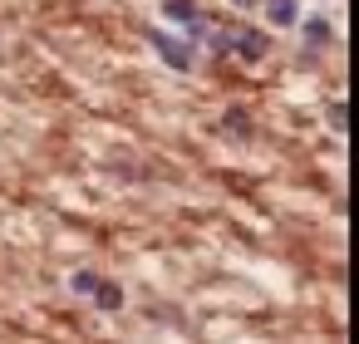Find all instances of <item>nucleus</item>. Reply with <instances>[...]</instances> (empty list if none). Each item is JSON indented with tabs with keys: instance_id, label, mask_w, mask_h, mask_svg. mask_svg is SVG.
<instances>
[{
	"instance_id": "f257e3e1",
	"label": "nucleus",
	"mask_w": 359,
	"mask_h": 344,
	"mask_svg": "<svg viewBox=\"0 0 359 344\" xmlns=\"http://www.w3.org/2000/svg\"><path fill=\"white\" fill-rule=\"evenodd\" d=\"M153 50H158V55H163V60H168V64H172L177 74H187V69H192V45H187V40H172V35H153Z\"/></svg>"
},
{
	"instance_id": "f03ea898",
	"label": "nucleus",
	"mask_w": 359,
	"mask_h": 344,
	"mask_svg": "<svg viewBox=\"0 0 359 344\" xmlns=\"http://www.w3.org/2000/svg\"><path fill=\"white\" fill-rule=\"evenodd\" d=\"M226 50H236V55H246V60H261V55H266V35L236 30V35H226Z\"/></svg>"
},
{
	"instance_id": "7ed1b4c3",
	"label": "nucleus",
	"mask_w": 359,
	"mask_h": 344,
	"mask_svg": "<svg viewBox=\"0 0 359 344\" xmlns=\"http://www.w3.org/2000/svg\"><path fill=\"white\" fill-rule=\"evenodd\" d=\"M266 20L280 25V30L300 25V0H266Z\"/></svg>"
},
{
	"instance_id": "20e7f679",
	"label": "nucleus",
	"mask_w": 359,
	"mask_h": 344,
	"mask_svg": "<svg viewBox=\"0 0 359 344\" xmlns=\"http://www.w3.org/2000/svg\"><path fill=\"white\" fill-rule=\"evenodd\" d=\"M89 295L99 300V310H123V285H109V280H99Z\"/></svg>"
},
{
	"instance_id": "39448f33",
	"label": "nucleus",
	"mask_w": 359,
	"mask_h": 344,
	"mask_svg": "<svg viewBox=\"0 0 359 344\" xmlns=\"http://www.w3.org/2000/svg\"><path fill=\"white\" fill-rule=\"evenodd\" d=\"M163 15L187 25V20H197V6H192V0H163Z\"/></svg>"
},
{
	"instance_id": "423d86ee",
	"label": "nucleus",
	"mask_w": 359,
	"mask_h": 344,
	"mask_svg": "<svg viewBox=\"0 0 359 344\" xmlns=\"http://www.w3.org/2000/svg\"><path fill=\"white\" fill-rule=\"evenodd\" d=\"M305 45L310 50H320V45H330V25L315 15V20H305Z\"/></svg>"
},
{
	"instance_id": "0eeeda50",
	"label": "nucleus",
	"mask_w": 359,
	"mask_h": 344,
	"mask_svg": "<svg viewBox=\"0 0 359 344\" xmlns=\"http://www.w3.org/2000/svg\"><path fill=\"white\" fill-rule=\"evenodd\" d=\"M94 285H99V275H89V270H79V275L69 280V290H79V295H89Z\"/></svg>"
},
{
	"instance_id": "6e6552de",
	"label": "nucleus",
	"mask_w": 359,
	"mask_h": 344,
	"mask_svg": "<svg viewBox=\"0 0 359 344\" xmlns=\"http://www.w3.org/2000/svg\"><path fill=\"white\" fill-rule=\"evenodd\" d=\"M330 128L344 133V104H330Z\"/></svg>"
},
{
	"instance_id": "1a4fd4ad",
	"label": "nucleus",
	"mask_w": 359,
	"mask_h": 344,
	"mask_svg": "<svg viewBox=\"0 0 359 344\" xmlns=\"http://www.w3.org/2000/svg\"><path fill=\"white\" fill-rule=\"evenodd\" d=\"M226 128H231V133H241V138H246V118H241V113H226Z\"/></svg>"
},
{
	"instance_id": "9d476101",
	"label": "nucleus",
	"mask_w": 359,
	"mask_h": 344,
	"mask_svg": "<svg viewBox=\"0 0 359 344\" xmlns=\"http://www.w3.org/2000/svg\"><path fill=\"white\" fill-rule=\"evenodd\" d=\"M231 6H241V11H246V6H256V0H231Z\"/></svg>"
}]
</instances>
